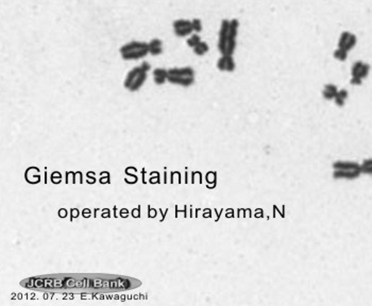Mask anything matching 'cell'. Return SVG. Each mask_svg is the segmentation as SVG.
<instances>
[{
    "mask_svg": "<svg viewBox=\"0 0 372 306\" xmlns=\"http://www.w3.org/2000/svg\"><path fill=\"white\" fill-rule=\"evenodd\" d=\"M201 41H202V39H201V37H200V35H199L198 33H193L192 35H190V36L187 37L186 44H187V46H188V47L193 49V48L196 47L197 45H198L200 42H201Z\"/></svg>",
    "mask_w": 372,
    "mask_h": 306,
    "instance_id": "cell-17",
    "label": "cell"
},
{
    "mask_svg": "<svg viewBox=\"0 0 372 306\" xmlns=\"http://www.w3.org/2000/svg\"><path fill=\"white\" fill-rule=\"evenodd\" d=\"M174 32L179 37H188L194 33L192 20L190 19H177L173 22Z\"/></svg>",
    "mask_w": 372,
    "mask_h": 306,
    "instance_id": "cell-7",
    "label": "cell"
},
{
    "mask_svg": "<svg viewBox=\"0 0 372 306\" xmlns=\"http://www.w3.org/2000/svg\"><path fill=\"white\" fill-rule=\"evenodd\" d=\"M348 97H349V93H348L347 89H339L338 93H337V95H336L335 99H334L335 104L337 106L342 107L343 105H345Z\"/></svg>",
    "mask_w": 372,
    "mask_h": 306,
    "instance_id": "cell-15",
    "label": "cell"
},
{
    "mask_svg": "<svg viewBox=\"0 0 372 306\" xmlns=\"http://www.w3.org/2000/svg\"><path fill=\"white\" fill-rule=\"evenodd\" d=\"M334 170H358L362 171V164L354 161H336L333 164Z\"/></svg>",
    "mask_w": 372,
    "mask_h": 306,
    "instance_id": "cell-11",
    "label": "cell"
},
{
    "mask_svg": "<svg viewBox=\"0 0 372 306\" xmlns=\"http://www.w3.org/2000/svg\"><path fill=\"white\" fill-rule=\"evenodd\" d=\"M192 24H193V29H194V33H200L202 31L203 29V26H202V21L200 20L199 18H194L192 19Z\"/></svg>",
    "mask_w": 372,
    "mask_h": 306,
    "instance_id": "cell-19",
    "label": "cell"
},
{
    "mask_svg": "<svg viewBox=\"0 0 372 306\" xmlns=\"http://www.w3.org/2000/svg\"><path fill=\"white\" fill-rule=\"evenodd\" d=\"M362 167H372V157L367 158L362 163Z\"/></svg>",
    "mask_w": 372,
    "mask_h": 306,
    "instance_id": "cell-20",
    "label": "cell"
},
{
    "mask_svg": "<svg viewBox=\"0 0 372 306\" xmlns=\"http://www.w3.org/2000/svg\"><path fill=\"white\" fill-rule=\"evenodd\" d=\"M147 75L148 71L145 70L142 66L134 67L133 69H131L128 72L127 77L124 79V87L131 93L137 92L147 80Z\"/></svg>",
    "mask_w": 372,
    "mask_h": 306,
    "instance_id": "cell-3",
    "label": "cell"
},
{
    "mask_svg": "<svg viewBox=\"0 0 372 306\" xmlns=\"http://www.w3.org/2000/svg\"><path fill=\"white\" fill-rule=\"evenodd\" d=\"M356 43H357V37L355 34H353L352 32H349V31H343L339 36L337 47L346 50L349 52V51L352 50L356 46Z\"/></svg>",
    "mask_w": 372,
    "mask_h": 306,
    "instance_id": "cell-8",
    "label": "cell"
},
{
    "mask_svg": "<svg viewBox=\"0 0 372 306\" xmlns=\"http://www.w3.org/2000/svg\"><path fill=\"white\" fill-rule=\"evenodd\" d=\"M362 173L358 170H334L333 178L335 180H356Z\"/></svg>",
    "mask_w": 372,
    "mask_h": 306,
    "instance_id": "cell-10",
    "label": "cell"
},
{
    "mask_svg": "<svg viewBox=\"0 0 372 306\" xmlns=\"http://www.w3.org/2000/svg\"><path fill=\"white\" fill-rule=\"evenodd\" d=\"M239 29V21L236 18L230 19V30H229V44L226 50L227 55H233L237 45V35Z\"/></svg>",
    "mask_w": 372,
    "mask_h": 306,
    "instance_id": "cell-5",
    "label": "cell"
},
{
    "mask_svg": "<svg viewBox=\"0 0 372 306\" xmlns=\"http://www.w3.org/2000/svg\"><path fill=\"white\" fill-rule=\"evenodd\" d=\"M149 47V54L151 55H159L163 52V42L159 38H152L150 42H148Z\"/></svg>",
    "mask_w": 372,
    "mask_h": 306,
    "instance_id": "cell-12",
    "label": "cell"
},
{
    "mask_svg": "<svg viewBox=\"0 0 372 306\" xmlns=\"http://www.w3.org/2000/svg\"><path fill=\"white\" fill-rule=\"evenodd\" d=\"M338 87L336 86L335 84H332V83H328L324 85V87L322 89V97L325 99V100H334L337 93H338Z\"/></svg>",
    "mask_w": 372,
    "mask_h": 306,
    "instance_id": "cell-14",
    "label": "cell"
},
{
    "mask_svg": "<svg viewBox=\"0 0 372 306\" xmlns=\"http://www.w3.org/2000/svg\"><path fill=\"white\" fill-rule=\"evenodd\" d=\"M119 52L122 58L125 61L142 59L149 54L148 43L142 41H132L122 46V48L119 49Z\"/></svg>",
    "mask_w": 372,
    "mask_h": 306,
    "instance_id": "cell-2",
    "label": "cell"
},
{
    "mask_svg": "<svg viewBox=\"0 0 372 306\" xmlns=\"http://www.w3.org/2000/svg\"><path fill=\"white\" fill-rule=\"evenodd\" d=\"M348 54H349L348 51L343 50V49H341V48H338V47H337V48L335 49L334 53H333L334 58H335L337 61H340V62H345V61L347 60V58H348Z\"/></svg>",
    "mask_w": 372,
    "mask_h": 306,
    "instance_id": "cell-18",
    "label": "cell"
},
{
    "mask_svg": "<svg viewBox=\"0 0 372 306\" xmlns=\"http://www.w3.org/2000/svg\"><path fill=\"white\" fill-rule=\"evenodd\" d=\"M153 81L157 85H163L168 81V70L165 68H156L152 72Z\"/></svg>",
    "mask_w": 372,
    "mask_h": 306,
    "instance_id": "cell-13",
    "label": "cell"
},
{
    "mask_svg": "<svg viewBox=\"0 0 372 306\" xmlns=\"http://www.w3.org/2000/svg\"><path fill=\"white\" fill-rule=\"evenodd\" d=\"M370 72V65L365 63L363 61H357L352 65L351 68V80L350 83L352 85H355V86H358V85H362L364 79L368 77Z\"/></svg>",
    "mask_w": 372,
    "mask_h": 306,
    "instance_id": "cell-4",
    "label": "cell"
},
{
    "mask_svg": "<svg viewBox=\"0 0 372 306\" xmlns=\"http://www.w3.org/2000/svg\"><path fill=\"white\" fill-rule=\"evenodd\" d=\"M168 82L183 87L192 86L195 83V70L192 67H174L168 69Z\"/></svg>",
    "mask_w": 372,
    "mask_h": 306,
    "instance_id": "cell-1",
    "label": "cell"
},
{
    "mask_svg": "<svg viewBox=\"0 0 372 306\" xmlns=\"http://www.w3.org/2000/svg\"><path fill=\"white\" fill-rule=\"evenodd\" d=\"M217 68H218V70L225 72H232L235 70L236 63L233 59V55L221 54L218 61H217Z\"/></svg>",
    "mask_w": 372,
    "mask_h": 306,
    "instance_id": "cell-9",
    "label": "cell"
},
{
    "mask_svg": "<svg viewBox=\"0 0 372 306\" xmlns=\"http://www.w3.org/2000/svg\"><path fill=\"white\" fill-rule=\"evenodd\" d=\"M362 172L365 174L372 175V167H362Z\"/></svg>",
    "mask_w": 372,
    "mask_h": 306,
    "instance_id": "cell-21",
    "label": "cell"
},
{
    "mask_svg": "<svg viewBox=\"0 0 372 306\" xmlns=\"http://www.w3.org/2000/svg\"><path fill=\"white\" fill-rule=\"evenodd\" d=\"M229 30H230V19H223L220 24L219 32H218V47L219 52L221 54L226 53V50L229 44Z\"/></svg>",
    "mask_w": 372,
    "mask_h": 306,
    "instance_id": "cell-6",
    "label": "cell"
},
{
    "mask_svg": "<svg viewBox=\"0 0 372 306\" xmlns=\"http://www.w3.org/2000/svg\"><path fill=\"white\" fill-rule=\"evenodd\" d=\"M209 50H210L209 45L207 42H204V41H201L197 45L196 47L193 48L194 53L198 56H202L204 54H207L209 52Z\"/></svg>",
    "mask_w": 372,
    "mask_h": 306,
    "instance_id": "cell-16",
    "label": "cell"
}]
</instances>
